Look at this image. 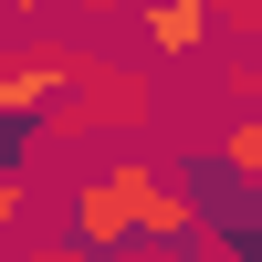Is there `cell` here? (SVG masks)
I'll list each match as a JSON object with an SVG mask.
<instances>
[{"mask_svg":"<svg viewBox=\"0 0 262 262\" xmlns=\"http://www.w3.org/2000/svg\"><path fill=\"white\" fill-rule=\"evenodd\" d=\"M126 242H168V252L200 242V200H189L168 168H147V158H105V168L74 179V252L105 262Z\"/></svg>","mask_w":262,"mask_h":262,"instance_id":"obj_1","label":"cell"},{"mask_svg":"<svg viewBox=\"0 0 262 262\" xmlns=\"http://www.w3.org/2000/svg\"><path fill=\"white\" fill-rule=\"evenodd\" d=\"M147 116H158L147 63H95V53H84V74L63 84L53 105H42V126H53V137H137Z\"/></svg>","mask_w":262,"mask_h":262,"instance_id":"obj_2","label":"cell"},{"mask_svg":"<svg viewBox=\"0 0 262 262\" xmlns=\"http://www.w3.org/2000/svg\"><path fill=\"white\" fill-rule=\"evenodd\" d=\"M137 32H147V53H158V63H189V53L210 42V0H147Z\"/></svg>","mask_w":262,"mask_h":262,"instance_id":"obj_3","label":"cell"},{"mask_svg":"<svg viewBox=\"0 0 262 262\" xmlns=\"http://www.w3.org/2000/svg\"><path fill=\"white\" fill-rule=\"evenodd\" d=\"M210 168H221L242 200H262V116H231L221 137H210Z\"/></svg>","mask_w":262,"mask_h":262,"instance_id":"obj_4","label":"cell"},{"mask_svg":"<svg viewBox=\"0 0 262 262\" xmlns=\"http://www.w3.org/2000/svg\"><path fill=\"white\" fill-rule=\"evenodd\" d=\"M210 32H242V42H262V0H210Z\"/></svg>","mask_w":262,"mask_h":262,"instance_id":"obj_5","label":"cell"},{"mask_svg":"<svg viewBox=\"0 0 262 262\" xmlns=\"http://www.w3.org/2000/svg\"><path fill=\"white\" fill-rule=\"evenodd\" d=\"M231 105H242V116H262V42L231 63Z\"/></svg>","mask_w":262,"mask_h":262,"instance_id":"obj_6","label":"cell"},{"mask_svg":"<svg viewBox=\"0 0 262 262\" xmlns=\"http://www.w3.org/2000/svg\"><path fill=\"white\" fill-rule=\"evenodd\" d=\"M11 231H21V179L0 168V252H11Z\"/></svg>","mask_w":262,"mask_h":262,"instance_id":"obj_7","label":"cell"},{"mask_svg":"<svg viewBox=\"0 0 262 262\" xmlns=\"http://www.w3.org/2000/svg\"><path fill=\"white\" fill-rule=\"evenodd\" d=\"M32 262H95V252H74V242H63V252H32Z\"/></svg>","mask_w":262,"mask_h":262,"instance_id":"obj_8","label":"cell"},{"mask_svg":"<svg viewBox=\"0 0 262 262\" xmlns=\"http://www.w3.org/2000/svg\"><path fill=\"white\" fill-rule=\"evenodd\" d=\"M0 11H21V21H32V11H42V0H0Z\"/></svg>","mask_w":262,"mask_h":262,"instance_id":"obj_9","label":"cell"},{"mask_svg":"<svg viewBox=\"0 0 262 262\" xmlns=\"http://www.w3.org/2000/svg\"><path fill=\"white\" fill-rule=\"evenodd\" d=\"M84 11H126V0H84Z\"/></svg>","mask_w":262,"mask_h":262,"instance_id":"obj_10","label":"cell"}]
</instances>
